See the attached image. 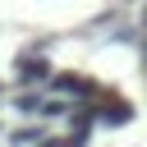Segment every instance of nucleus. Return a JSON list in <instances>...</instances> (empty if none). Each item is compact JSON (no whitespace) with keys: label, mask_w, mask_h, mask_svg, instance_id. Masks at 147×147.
<instances>
[{"label":"nucleus","mask_w":147,"mask_h":147,"mask_svg":"<svg viewBox=\"0 0 147 147\" xmlns=\"http://www.w3.org/2000/svg\"><path fill=\"white\" fill-rule=\"evenodd\" d=\"M51 87H55V96H64V101H74V106H92L106 87L96 83V78H87V74H51Z\"/></svg>","instance_id":"obj_1"},{"label":"nucleus","mask_w":147,"mask_h":147,"mask_svg":"<svg viewBox=\"0 0 147 147\" xmlns=\"http://www.w3.org/2000/svg\"><path fill=\"white\" fill-rule=\"evenodd\" d=\"M92 110H96V124H101V129H124V124H133V101L119 96V92H101V96L92 101Z\"/></svg>","instance_id":"obj_2"},{"label":"nucleus","mask_w":147,"mask_h":147,"mask_svg":"<svg viewBox=\"0 0 147 147\" xmlns=\"http://www.w3.org/2000/svg\"><path fill=\"white\" fill-rule=\"evenodd\" d=\"M41 51H46V41L28 46V51L14 60V69H18V83H23V87H32V83H51V74H55V69H51V60H46Z\"/></svg>","instance_id":"obj_3"},{"label":"nucleus","mask_w":147,"mask_h":147,"mask_svg":"<svg viewBox=\"0 0 147 147\" xmlns=\"http://www.w3.org/2000/svg\"><path fill=\"white\" fill-rule=\"evenodd\" d=\"M96 129V110L92 106H69V147H87Z\"/></svg>","instance_id":"obj_4"},{"label":"nucleus","mask_w":147,"mask_h":147,"mask_svg":"<svg viewBox=\"0 0 147 147\" xmlns=\"http://www.w3.org/2000/svg\"><path fill=\"white\" fill-rule=\"evenodd\" d=\"M41 101H46V96H37V92H23V96H18V110H23V115H37V110H41Z\"/></svg>","instance_id":"obj_5"},{"label":"nucleus","mask_w":147,"mask_h":147,"mask_svg":"<svg viewBox=\"0 0 147 147\" xmlns=\"http://www.w3.org/2000/svg\"><path fill=\"white\" fill-rule=\"evenodd\" d=\"M46 133L41 129H14V142H41Z\"/></svg>","instance_id":"obj_6"},{"label":"nucleus","mask_w":147,"mask_h":147,"mask_svg":"<svg viewBox=\"0 0 147 147\" xmlns=\"http://www.w3.org/2000/svg\"><path fill=\"white\" fill-rule=\"evenodd\" d=\"M37 147H69V138H41Z\"/></svg>","instance_id":"obj_7"}]
</instances>
